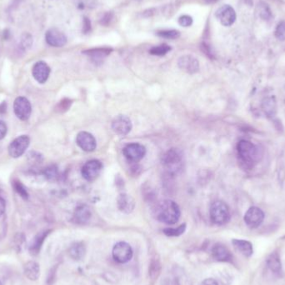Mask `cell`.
Listing matches in <instances>:
<instances>
[{
    "label": "cell",
    "instance_id": "8fae6325",
    "mask_svg": "<svg viewBox=\"0 0 285 285\" xmlns=\"http://www.w3.org/2000/svg\"><path fill=\"white\" fill-rule=\"evenodd\" d=\"M264 212L258 207H251L244 215L246 225L250 229H256L259 227L264 222Z\"/></svg>",
    "mask_w": 285,
    "mask_h": 285
},
{
    "label": "cell",
    "instance_id": "74e56055",
    "mask_svg": "<svg viewBox=\"0 0 285 285\" xmlns=\"http://www.w3.org/2000/svg\"><path fill=\"white\" fill-rule=\"evenodd\" d=\"M6 209V203L3 198L0 197V216H2Z\"/></svg>",
    "mask_w": 285,
    "mask_h": 285
},
{
    "label": "cell",
    "instance_id": "7402d4cb",
    "mask_svg": "<svg viewBox=\"0 0 285 285\" xmlns=\"http://www.w3.org/2000/svg\"><path fill=\"white\" fill-rule=\"evenodd\" d=\"M50 231H43L38 234L35 236V238L32 241L30 247H29V252L31 253L32 255H36L38 253H40V248L42 247L44 241L47 237L48 235L49 234Z\"/></svg>",
    "mask_w": 285,
    "mask_h": 285
},
{
    "label": "cell",
    "instance_id": "3957f363",
    "mask_svg": "<svg viewBox=\"0 0 285 285\" xmlns=\"http://www.w3.org/2000/svg\"><path fill=\"white\" fill-rule=\"evenodd\" d=\"M162 164L168 174H179L183 167L182 153L178 148L169 149L162 157Z\"/></svg>",
    "mask_w": 285,
    "mask_h": 285
},
{
    "label": "cell",
    "instance_id": "ba28073f",
    "mask_svg": "<svg viewBox=\"0 0 285 285\" xmlns=\"http://www.w3.org/2000/svg\"><path fill=\"white\" fill-rule=\"evenodd\" d=\"M125 158L132 163H138L144 158L146 154V148L142 144L138 142H132L127 144L123 149Z\"/></svg>",
    "mask_w": 285,
    "mask_h": 285
},
{
    "label": "cell",
    "instance_id": "cb8c5ba5",
    "mask_svg": "<svg viewBox=\"0 0 285 285\" xmlns=\"http://www.w3.org/2000/svg\"><path fill=\"white\" fill-rule=\"evenodd\" d=\"M232 243L235 249L242 253L243 256L250 257L253 254V246L250 242L242 239H233Z\"/></svg>",
    "mask_w": 285,
    "mask_h": 285
},
{
    "label": "cell",
    "instance_id": "9a60e30c",
    "mask_svg": "<svg viewBox=\"0 0 285 285\" xmlns=\"http://www.w3.org/2000/svg\"><path fill=\"white\" fill-rule=\"evenodd\" d=\"M32 74L34 79L37 81L39 84H45L47 81L49 74H50V68L47 63L44 61H39L35 63L33 69H32Z\"/></svg>",
    "mask_w": 285,
    "mask_h": 285
},
{
    "label": "cell",
    "instance_id": "83f0119b",
    "mask_svg": "<svg viewBox=\"0 0 285 285\" xmlns=\"http://www.w3.org/2000/svg\"><path fill=\"white\" fill-rule=\"evenodd\" d=\"M156 35L166 40H177L180 37V32L175 29H164L157 32Z\"/></svg>",
    "mask_w": 285,
    "mask_h": 285
},
{
    "label": "cell",
    "instance_id": "603a6c76",
    "mask_svg": "<svg viewBox=\"0 0 285 285\" xmlns=\"http://www.w3.org/2000/svg\"><path fill=\"white\" fill-rule=\"evenodd\" d=\"M267 265L275 275H280L282 274V264L277 252H274L269 255L267 259Z\"/></svg>",
    "mask_w": 285,
    "mask_h": 285
},
{
    "label": "cell",
    "instance_id": "e575fe53",
    "mask_svg": "<svg viewBox=\"0 0 285 285\" xmlns=\"http://www.w3.org/2000/svg\"><path fill=\"white\" fill-rule=\"evenodd\" d=\"M71 103V101L65 98V99H63V100L61 101L60 103H58V109L59 111L68 110V108L70 107Z\"/></svg>",
    "mask_w": 285,
    "mask_h": 285
},
{
    "label": "cell",
    "instance_id": "52a82bcc",
    "mask_svg": "<svg viewBox=\"0 0 285 285\" xmlns=\"http://www.w3.org/2000/svg\"><path fill=\"white\" fill-rule=\"evenodd\" d=\"M13 111L18 119L22 121H27L31 116V103L25 97H18L13 102Z\"/></svg>",
    "mask_w": 285,
    "mask_h": 285
},
{
    "label": "cell",
    "instance_id": "ac0fdd59",
    "mask_svg": "<svg viewBox=\"0 0 285 285\" xmlns=\"http://www.w3.org/2000/svg\"><path fill=\"white\" fill-rule=\"evenodd\" d=\"M212 254L214 259L219 262H229L232 259V254L229 248L221 243H217L213 247Z\"/></svg>",
    "mask_w": 285,
    "mask_h": 285
},
{
    "label": "cell",
    "instance_id": "d6a6232c",
    "mask_svg": "<svg viewBox=\"0 0 285 285\" xmlns=\"http://www.w3.org/2000/svg\"><path fill=\"white\" fill-rule=\"evenodd\" d=\"M180 26L190 27L193 24V18L190 15H183L179 19Z\"/></svg>",
    "mask_w": 285,
    "mask_h": 285
},
{
    "label": "cell",
    "instance_id": "4dcf8cb0",
    "mask_svg": "<svg viewBox=\"0 0 285 285\" xmlns=\"http://www.w3.org/2000/svg\"><path fill=\"white\" fill-rule=\"evenodd\" d=\"M114 14L113 12H105L99 19V24L103 26L108 27L114 20Z\"/></svg>",
    "mask_w": 285,
    "mask_h": 285
},
{
    "label": "cell",
    "instance_id": "7c38bea8",
    "mask_svg": "<svg viewBox=\"0 0 285 285\" xmlns=\"http://www.w3.org/2000/svg\"><path fill=\"white\" fill-rule=\"evenodd\" d=\"M217 19L224 26H231L236 20V13L230 5L225 4L218 8L215 13Z\"/></svg>",
    "mask_w": 285,
    "mask_h": 285
},
{
    "label": "cell",
    "instance_id": "d590c367",
    "mask_svg": "<svg viewBox=\"0 0 285 285\" xmlns=\"http://www.w3.org/2000/svg\"><path fill=\"white\" fill-rule=\"evenodd\" d=\"M91 22H90V19L87 18V17H85L84 18V26H83V32L84 34H89L90 31H91Z\"/></svg>",
    "mask_w": 285,
    "mask_h": 285
},
{
    "label": "cell",
    "instance_id": "4316f807",
    "mask_svg": "<svg viewBox=\"0 0 285 285\" xmlns=\"http://www.w3.org/2000/svg\"><path fill=\"white\" fill-rule=\"evenodd\" d=\"M12 187L13 190H15L16 193H18L21 198L24 199H28L29 198V193L27 190L26 187L22 184L21 181L19 180H14L12 182Z\"/></svg>",
    "mask_w": 285,
    "mask_h": 285
},
{
    "label": "cell",
    "instance_id": "836d02e7",
    "mask_svg": "<svg viewBox=\"0 0 285 285\" xmlns=\"http://www.w3.org/2000/svg\"><path fill=\"white\" fill-rule=\"evenodd\" d=\"M45 177H47L49 180H53L57 177V168L54 166H50L47 168L45 170Z\"/></svg>",
    "mask_w": 285,
    "mask_h": 285
},
{
    "label": "cell",
    "instance_id": "6da1fadb",
    "mask_svg": "<svg viewBox=\"0 0 285 285\" xmlns=\"http://www.w3.org/2000/svg\"><path fill=\"white\" fill-rule=\"evenodd\" d=\"M180 207L174 201L170 199L162 201L156 207V219L166 225L176 224L180 220Z\"/></svg>",
    "mask_w": 285,
    "mask_h": 285
},
{
    "label": "cell",
    "instance_id": "f1b7e54d",
    "mask_svg": "<svg viewBox=\"0 0 285 285\" xmlns=\"http://www.w3.org/2000/svg\"><path fill=\"white\" fill-rule=\"evenodd\" d=\"M186 230V225L183 224L177 228H168L164 230V235L169 237H178L182 235Z\"/></svg>",
    "mask_w": 285,
    "mask_h": 285
},
{
    "label": "cell",
    "instance_id": "e0dca14e",
    "mask_svg": "<svg viewBox=\"0 0 285 285\" xmlns=\"http://www.w3.org/2000/svg\"><path fill=\"white\" fill-rule=\"evenodd\" d=\"M117 205L122 213L131 214L135 208V201L130 194L125 193H120L117 198Z\"/></svg>",
    "mask_w": 285,
    "mask_h": 285
},
{
    "label": "cell",
    "instance_id": "f546056e",
    "mask_svg": "<svg viewBox=\"0 0 285 285\" xmlns=\"http://www.w3.org/2000/svg\"><path fill=\"white\" fill-rule=\"evenodd\" d=\"M170 50H171V47L169 45H166V44H163V45H158V46L152 48L150 51H149V53L152 55L164 56L169 53Z\"/></svg>",
    "mask_w": 285,
    "mask_h": 285
},
{
    "label": "cell",
    "instance_id": "8992f818",
    "mask_svg": "<svg viewBox=\"0 0 285 285\" xmlns=\"http://www.w3.org/2000/svg\"><path fill=\"white\" fill-rule=\"evenodd\" d=\"M133 249L126 242H119L113 248L112 254L115 261L119 264H126L133 258Z\"/></svg>",
    "mask_w": 285,
    "mask_h": 285
},
{
    "label": "cell",
    "instance_id": "7a4b0ae2",
    "mask_svg": "<svg viewBox=\"0 0 285 285\" xmlns=\"http://www.w3.org/2000/svg\"><path fill=\"white\" fill-rule=\"evenodd\" d=\"M237 150L240 161L248 168L253 167L262 157L259 147L248 140H241L238 142Z\"/></svg>",
    "mask_w": 285,
    "mask_h": 285
},
{
    "label": "cell",
    "instance_id": "5bb4252c",
    "mask_svg": "<svg viewBox=\"0 0 285 285\" xmlns=\"http://www.w3.org/2000/svg\"><path fill=\"white\" fill-rule=\"evenodd\" d=\"M45 40L48 45L52 47H63L67 44V37L58 29H50L45 35Z\"/></svg>",
    "mask_w": 285,
    "mask_h": 285
},
{
    "label": "cell",
    "instance_id": "277c9868",
    "mask_svg": "<svg viewBox=\"0 0 285 285\" xmlns=\"http://www.w3.org/2000/svg\"><path fill=\"white\" fill-rule=\"evenodd\" d=\"M211 221L214 225H224L230 219V211L229 206L223 201H215L212 203L209 210Z\"/></svg>",
    "mask_w": 285,
    "mask_h": 285
},
{
    "label": "cell",
    "instance_id": "8d00e7d4",
    "mask_svg": "<svg viewBox=\"0 0 285 285\" xmlns=\"http://www.w3.org/2000/svg\"><path fill=\"white\" fill-rule=\"evenodd\" d=\"M7 131H8V128H7L5 123L0 120V140L4 139L6 135H7Z\"/></svg>",
    "mask_w": 285,
    "mask_h": 285
},
{
    "label": "cell",
    "instance_id": "4fadbf2b",
    "mask_svg": "<svg viewBox=\"0 0 285 285\" xmlns=\"http://www.w3.org/2000/svg\"><path fill=\"white\" fill-rule=\"evenodd\" d=\"M76 142L79 148L85 152H93L97 148V142L94 135L90 133L80 132L78 134L76 137Z\"/></svg>",
    "mask_w": 285,
    "mask_h": 285
},
{
    "label": "cell",
    "instance_id": "30bf717a",
    "mask_svg": "<svg viewBox=\"0 0 285 285\" xmlns=\"http://www.w3.org/2000/svg\"><path fill=\"white\" fill-rule=\"evenodd\" d=\"M132 122L126 115H118L112 122V129L119 136H125L132 130Z\"/></svg>",
    "mask_w": 285,
    "mask_h": 285
},
{
    "label": "cell",
    "instance_id": "484cf974",
    "mask_svg": "<svg viewBox=\"0 0 285 285\" xmlns=\"http://www.w3.org/2000/svg\"><path fill=\"white\" fill-rule=\"evenodd\" d=\"M262 108L267 115L269 116L274 115L276 111V102L275 98H265L262 103Z\"/></svg>",
    "mask_w": 285,
    "mask_h": 285
},
{
    "label": "cell",
    "instance_id": "2e32d148",
    "mask_svg": "<svg viewBox=\"0 0 285 285\" xmlns=\"http://www.w3.org/2000/svg\"><path fill=\"white\" fill-rule=\"evenodd\" d=\"M178 65L180 67V69L188 74H196L199 70L198 60L192 55H184L180 57L178 61Z\"/></svg>",
    "mask_w": 285,
    "mask_h": 285
},
{
    "label": "cell",
    "instance_id": "d6986e66",
    "mask_svg": "<svg viewBox=\"0 0 285 285\" xmlns=\"http://www.w3.org/2000/svg\"><path fill=\"white\" fill-rule=\"evenodd\" d=\"M92 213L87 205H80L75 209L74 214V221L78 225H85L90 221Z\"/></svg>",
    "mask_w": 285,
    "mask_h": 285
},
{
    "label": "cell",
    "instance_id": "5b68a950",
    "mask_svg": "<svg viewBox=\"0 0 285 285\" xmlns=\"http://www.w3.org/2000/svg\"><path fill=\"white\" fill-rule=\"evenodd\" d=\"M30 144V139L28 135H21L13 140L8 145V154L13 158L21 157Z\"/></svg>",
    "mask_w": 285,
    "mask_h": 285
},
{
    "label": "cell",
    "instance_id": "60d3db41",
    "mask_svg": "<svg viewBox=\"0 0 285 285\" xmlns=\"http://www.w3.org/2000/svg\"><path fill=\"white\" fill-rule=\"evenodd\" d=\"M135 1H138V2H140V1H142V0H135Z\"/></svg>",
    "mask_w": 285,
    "mask_h": 285
},
{
    "label": "cell",
    "instance_id": "ffe728a7",
    "mask_svg": "<svg viewBox=\"0 0 285 285\" xmlns=\"http://www.w3.org/2000/svg\"><path fill=\"white\" fill-rule=\"evenodd\" d=\"M113 49L111 48H96L84 51L83 53L89 56L95 62H99L110 54Z\"/></svg>",
    "mask_w": 285,
    "mask_h": 285
},
{
    "label": "cell",
    "instance_id": "1f68e13d",
    "mask_svg": "<svg viewBox=\"0 0 285 285\" xmlns=\"http://www.w3.org/2000/svg\"><path fill=\"white\" fill-rule=\"evenodd\" d=\"M275 37L277 38L278 40H285V22H280V24H278L277 28L275 29Z\"/></svg>",
    "mask_w": 285,
    "mask_h": 285
},
{
    "label": "cell",
    "instance_id": "44dd1931",
    "mask_svg": "<svg viewBox=\"0 0 285 285\" xmlns=\"http://www.w3.org/2000/svg\"><path fill=\"white\" fill-rule=\"evenodd\" d=\"M24 275L32 281L37 280L40 276V265L35 261H29L24 264Z\"/></svg>",
    "mask_w": 285,
    "mask_h": 285
},
{
    "label": "cell",
    "instance_id": "9c48e42d",
    "mask_svg": "<svg viewBox=\"0 0 285 285\" xmlns=\"http://www.w3.org/2000/svg\"><path fill=\"white\" fill-rule=\"evenodd\" d=\"M103 169V164L99 160L97 159H92L88 161L86 164L83 166L81 174L85 180L89 182L95 181L96 179H98L100 175L101 171Z\"/></svg>",
    "mask_w": 285,
    "mask_h": 285
},
{
    "label": "cell",
    "instance_id": "f35d334b",
    "mask_svg": "<svg viewBox=\"0 0 285 285\" xmlns=\"http://www.w3.org/2000/svg\"><path fill=\"white\" fill-rule=\"evenodd\" d=\"M201 285H219V284L214 279H206L203 280Z\"/></svg>",
    "mask_w": 285,
    "mask_h": 285
},
{
    "label": "cell",
    "instance_id": "ab89813d",
    "mask_svg": "<svg viewBox=\"0 0 285 285\" xmlns=\"http://www.w3.org/2000/svg\"><path fill=\"white\" fill-rule=\"evenodd\" d=\"M218 1H219V0H204V2H205L206 3H209V4L216 3Z\"/></svg>",
    "mask_w": 285,
    "mask_h": 285
},
{
    "label": "cell",
    "instance_id": "d4e9b609",
    "mask_svg": "<svg viewBox=\"0 0 285 285\" xmlns=\"http://www.w3.org/2000/svg\"><path fill=\"white\" fill-rule=\"evenodd\" d=\"M69 255L74 260H80L85 256V247L82 243H75L69 248Z\"/></svg>",
    "mask_w": 285,
    "mask_h": 285
},
{
    "label": "cell",
    "instance_id": "b9f144b4",
    "mask_svg": "<svg viewBox=\"0 0 285 285\" xmlns=\"http://www.w3.org/2000/svg\"><path fill=\"white\" fill-rule=\"evenodd\" d=\"M0 285H2V283L0 282Z\"/></svg>",
    "mask_w": 285,
    "mask_h": 285
}]
</instances>
